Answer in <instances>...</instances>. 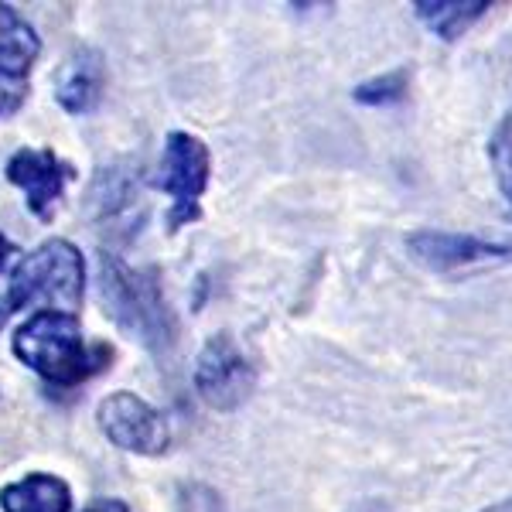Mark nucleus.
I'll use <instances>...</instances> for the list:
<instances>
[{
  "label": "nucleus",
  "mask_w": 512,
  "mask_h": 512,
  "mask_svg": "<svg viewBox=\"0 0 512 512\" xmlns=\"http://www.w3.org/2000/svg\"><path fill=\"white\" fill-rule=\"evenodd\" d=\"M478 512H512V495H509V499H499V502H495V506L478 509Z\"/></svg>",
  "instance_id": "19"
},
{
  "label": "nucleus",
  "mask_w": 512,
  "mask_h": 512,
  "mask_svg": "<svg viewBox=\"0 0 512 512\" xmlns=\"http://www.w3.org/2000/svg\"><path fill=\"white\" fill-rule=\"evenodd\" d=\"M256 390V366L229 332H216L195 359V393L205 407L233 414Z\"/></svg>",
  "instance_id": "5"
},
{
  "label": "nucleus",
  "mask_w": 512,
  "mask_h": 512,
  "mask_svg": "<svg viewBox=\"0 0 512 512\" xmlns=\"http://www.w3.org/2000/svg\"><path fill=\"white\" fill-rule=\"evenodd\" d=\"M7 178L24 192V205L31 209V216L48 222L55 216V209H59L62 192L72 178V168L55 151L24 147V151H18L7 161Z\"/></svg>",
  "instance_id": "8"
},
{
  "label": "nucleus",
  "mask_w": 512,
  "mask_h": 512,
  "mask_svg": "<svg viewBox=\"0 0 512 512\" xmlns=\"http://www.w3.org/2000/svg\"><path fill=\"white\" fill-rule=\"evenodd\" d=\"M130 198H134V181L123 178L120 171H106V175H99L96 185H93V192H89V202L96 205L103 219L117 216V212L130 202Z\"/></svg>",
  "instance_id": "15"
},
{
  "label": "nucleus",
  "mask_w": 512,
  "mask_h": 512,
  "mask_svg": "<svg viewBox=\"0 0 512 512\" xmlns=\"http://www.w3.org/2000/svg\"><path fill=\"white\" fill-rule=\"evenodd\" d=\"M410 93V69L400 65V69H390L383 76H373L352 89V99L359 106H373V110H383V106H396L403 103Z\"/></svg>",
  "instance_id": "13"
},
{
  "label": "nucleus",
  "mask_w": 512,
  "mask_h": 512,
  "mask_svg": "<svg viewBox=\"0 0 512 512\" xmlns=\"http://www.w3.org/2000/svg\"><path fill=\"white\" fill-rule=\"evenodd\" d=\"M14 355L52 386H76L99 369V355L82 338V325L69 311H35L14 335Z\"/></svg>",
  "instance_id": "3"
},
{
  "label": "nucleus",
  "mask_w": 512,
  "mask_h": 512,
  "mask_svg": "<svg viewBox=\"0 0 512 512\" xmlns=\"http://www.w3.org/2000/svg\"><path fill=\"white\" fill-rule=\"evenodd\" d=\"M103 86H106V65L103 55L96 48H76L69 55L59 72H55V99L65 113H76V117H86L99 106L103 99Z\"/></svg>",
  "instance_id": "9"
},
{
  "label": "nucleus",
  "mask_w": 512,
  "mask_h": 512,
  "mask_svg": "<svg viewBox=\"0 0 512 512\" xmlns=\"http://www.w3.org/2000/svg\"><path fill=\"white\" fill-rule=\"evenodd\" d=\"M96 424L99 431L110 437V444H117L120 451L130 454H144V458L164 454L171 444V427L161 410L151 407L144 396L127 390L110 393L99 400Z\"/></svg>",
  "instance_id": "7"
},
{
  "label": "nucleus",
  "mask_w": 512,
  "mask_h": 512,
  "mask_svg": "<svg viewBox=\"0 0 512 512\" xmlns=\"http://www.w3.org/2000/svg\"><path fill=\"white\" fill-rule=\"evenodd\" d=\"M492 11L489 0H417L414 18L441 41H458Z\"/></svg>",
  "instance_id": "11"
},
{
  "label": "nucleus",
  "mask_w": 512,
  "mask_h": 512,
  "mask_svg": "<svg viewBox=\"0 0 512 512\" xmlns=\"http://www.w3.org/2000/svg\"><path fill=\"white\" fill-rule=\"evenodd\" d=\"M489 164L495 185H499L502 198L509 202V216H512V110L499 120V127L489 137Z\"/></svg>",
  "instance_id": "14"
},
{
  "label": "nucleus",
  "mask_w": 512,
  "mask_h": 512,
  "mask_svg": "<svg viewBox=\"0 0 512 512\" xmlns=\"http://www.w3.org/2000/svg\"><path fill=\"white\" fill-rule=\"evenodd\" d=\"M38 52H41V41L35 35V28L11 4H0V69L18 79H28Z\"/></svg>",
  "instance_id": "12"
},
{
  "label": "nucleus",
  "mask_w": 512,
  "mask_h": 512,
  "mask_svg": "<svg viewBox=\"0 0 512 512\" xmlns=\"http://www.w3.org/2000/svg\"><path fill=\"white\" fill-rule=\"evenodd\" d=\"M86 512H130V509H127V502H123V499H99Z\"/></svg>",
  "instance_id": "17"
},
{
  "label": "nucleus",
  "mask_w": 512,
  "mask_h": 512,
  "mask_svg": "<svg viewBox=\"0 0 512 512\" xmlns=\"http://www.w3.org/2000/svg\"><path fill=\"white\" fill-rule=\"evenodd\" d=\"M82 291H86V260L69 239H48L35 246L14 267L11 284L0 294V328L18 315L21 308L38 301H48L52 311L76 315Z\"/></svg>",
  "instance_id": "2"
},
{
  "label": "nucleus",
  "mask_w": 512,
  "mask_h": 512,
  "mask_svg": "<svg viewBox=\"0 0 512 512\" xmlns=\"http://www.w3.org/2000/svg\"><path fill=\"white\" fill-rule=\"evenodd\" d=\"M352 512H386L379 502H366V506H359V509H352Z\"/></svg>",
  "instance_id": "20"
},
{
  "label": "nucleus",
  "mask_w": 512,
  "mask_h": 512,
  "mask_svg": "<svg viewBox=\"0 0 512 512\" xmlns=\"http://www.w3.org/2000/svg\"><path fill=\"white\" fill-rule=\"evenodd\" d=\"M407 253L437 277H461L512 263V239H489L448 229H417L407 236Z\"/></svg>",
  "instance_id": "4"
},
{
  "label": "nucleus",
  "mask_w": 512,
  "mask_h": 512,
  "mask_svg": "<svg viewBox=\"0 0 512 512\" xmlns=\"http://www.w3.org/2000/svg\"><path fill=\"white\" fill-rule=\"evenodd\" d=\"M99 291H103L106 315L117 321L123 335H130L158 359L175 352L178 325L154 270H137L120 256L103 253V260H99Z\"/></svg>",
  "instance_id": "1"
},
{
  "label": "nucleus",
  "mask_w": 512,
  "mask_h": 512,
  "mask_svg": "<svg viewBox=\"0 0 512 512\" xmlns=\"http://www.w3.org/2000/svg\"><path fill=\"white\" fill-rule=\"evenodd\" d=\"M0 509L4 512H69L72 492L62 478L31 472L0 489Z\"/></svg>",
  "instance_id": "10"
},
{
  "label": "nucleus",
  "mask_w": 512,
  "mask_h": 512,
  "mask_svg": "<svg viewBox=\"0 0 512 512\" xmlns=\"http://www.w3.org/2000/svg\"><path fill=\"white\" fill-rule=\"evenodd\" d=\"M212 158L202 137L185 134V130H171L161 151L158 185L171 198V229L192 226L198 219V202H202L205 188H209Z\"/></svg>",
  "instance_id": "6"
},
{
  "label": "nucleus",
  "mask_w": 512,
  "mask_h": 512,
  "mask_svg": "<svg viewBox=\"0 0 512 512\" xmlns=\"http://www.w3.org/2000/svg\"><path fill=\"white\" fill-rule=\"evenodd\" d=\"M24 99H28V79H18L0 69V120L18 113Z\"/></svg>",
  "instance_id": "16"
},
{
  "label": "nucleus",
  "mask_w": 512,
  "mask_h": 512,
  "mask_svg": "<svg viewBox=\"0 0 512 512\" xmlns=\"http://www.w3.org/2000/svg\"><path fill=\"white\" fill-rule=\"evenodd\" d=\"M11 253H14L11 239H7L4 233H0V270H4V267H7V260H11Z\"/></svg>",
  "instance_id": "18"
}]
</instances>
